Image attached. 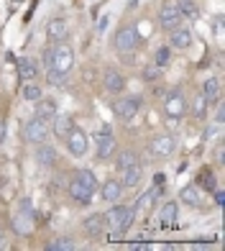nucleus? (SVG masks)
I'll return each instance as SVG.
<instances>
[{
	"label": "nucleus",
	"instance_id": "18",
	"mask_svg": "<svg viewBox=\"0 0 225 251\" xmlns=\"http://www.w3.org/2000/svg\"><path fill=\"white\" fill-rule=\"evenodd\" d=\"M64 33H67V21L64 18H51L49 24H46V39L49 41H62L64 39Z\"/></svg>",
	"mask_w": 225,
	"mask_h": 251
},
{
	"label": "nucleus",
	"instance_id": "42",
	"mask_svg": "<svg viewBox=\"0 0 225 251\" xmlns=\"http://www.w3.org/2000/svg\"><path fill=\"white\" fill-rule=\"evenodd\" d=\"M0 249H3V233H0Z\"/></svg>",
	"mask_w": 225,
	"mask_h": 251
},
{
	"label": "nucleus",
	"instance_id": "34",
	"mask_svg": "<svg viewBox=\"0 0 225 251\" xmlns=\"http://www.w3.org/2000/svg\"><path fill=\"white\" fill-rule=\"evenodd\" d=\"M159 77H161V67H156V64H146L143 67V79L146 82H156Z\"/></svg>",
	"mask_w": 225,
	"mask_h": 251
},
{
	"label": "nucleus",
	"instance_id": "23",
	"mask_svg": "<svg viewBox=\"0 0 225 251\" xmlns=\"http://www.w3.org/2000/svg\"><path fill=\"white\" fill-rule=\"evenodd\" d=\"M13 231L18 236H28L33 231V218H28V215H23V213H18L16 218H13Z\"/></svg>",
	"mask_w": 225,
	"mask_h": 251
},
{
	"label": "nucleus",
	"instance_id": "15",
	"mask_svg": "<svg viewBox=\"0 0 225 251\" xmlns=\"http://www.w3.org/2000/svg\"><path fill=\"white\" fill-rule=\"evenodd\" d=\"M82 228H85V236H90V238H100V236H103V231H105V221H103V215H100V213L87 215L85 223H82Z\"/></svg>",
	"mask_w": 225,
	"mask_h": 251
},
{
	"label": "nucleus",
	"instance_id": "17",
	"mask_svg": "<svg viewBox=\"0 0 225 251\" xmlns=\"http://www.w3.org/2000/svg\"><path fill=\"white\" fill-rule=\"evenodd\" d=\"M36 162L41 164V167H54V162H56V149L54 146H49V144H36Z\"/></svg>",
	"mask_w": 225,
	"mask_h": 251
},
{
	"label": "nucleus",
	"instance_id": "40",
	"mask_svg": "<svg viewBox=\"0 0 225 251\" xmlns=\"http://www.w3.org/2000/svg\"><path fill=\"white\" fill-rule=\"evenodd\" d=\"M215 162L223 164V144H218V149H215Z\"/></svg>",
	"mask_w": 225,
	"mask_h": 251
},
{
	"label": "nucleus",
	"instance_id": "31",
	"mask_svg": "<svg viewBox=\"0 0 225 251\" xmlns=\"http://www.w3.org/2000/svg\"><path fill=\"white\" fill-rule=\"evenodd\" d=\"M177 8L182 13V18H197V5L192 0H177Z\"/></svg>",
	"mask_w": 225,
	"mask_h": 251
},
{
	"label": "nucleus",
	"instance_id": "8",
	"mask_svg": "<svg viewBox=\"0 0 225 251\" xmlns=\"http://www.w3.org/2000/svg\"><path fill=\"white\" fill-rule=\"evenodd\" d=\"M46 136H49V126H46V121H41V118H36L33 116L26 126H23V139L28 141V144H41V141H46Z\"/></svg>",
	"mask_w": 225,
	"mask_h": 251
},
{
	"label": "nucleus",
	"instance_id": "10",
	"mask_svg": "<svg viewBox=\"0 0 225 251\" xmlns=\"http://www.w3.org/2000/svg\"><path fill=\"white\" fill-rule=\"evenodd\" d=\"M182 13H179V8H177V3H164L161 5V10H159V26L164 28V31H172V28H177V26H182Z\"/></svg>",
	"mask_w": 225,
	"mask_h": 251
},
{
	"label": "nucleus",
	"instance_id": "27",
	"mask_svg": "<svg viewBox=\"0 0 225 251\" xmlns=\"http://www.w3.org/2000/svg\"><path fill=\"white\" fill-rule=\"evenodd\" d=\"M177 202H164V208H161V226H174L177 223Z\"/></svg>",
	"mask_w": 225,
	"mask_h": 251
},
{
	"label": "nucleus",
	"instance_id": "22",
	"mask_svg": "<svg viewBox=\"0 0 225 251\" xmlns=\"http://www.w3.org/2000/svg\"><path fill=\"white\" fill-rule=\"evenodd\" d=\"M179 200L187 202V205H192V208H197L200 205V187L197 185H187L179 190Z\"/></svg>",
	"mask_w": 225,
	"mask_h": 251
},
{
	"label": "nucleus",
	"instance_id": "7",
	"mask_svg": "<svg viewBox=\"0 0 225 251\" xmlns=\"http://www.w3.org/2000/svg\"><path fill=\"white\" fill-rule=\"evenodd\" d=\"M164 110H166V116L172 118V121H179L187 113V98L182 95V90H179V87H174L172 93H166Z\"/></svg>",
	"mask_w": 225,
	"mask_h": 251
},
{
	"label": "nucleus",
	"instance_id": "5",
	"mask_svg": "<svg viewBox=\"0 0 225 251\" xmlns=\"http://www.w3.org/2000/svg\"><path fill=\"white\" fill-rule=\"evenodd\" d=\"M64 144H67V149H69V154L77 156V159H82L90 151V136H87L85 128H77V126H74L69 133H67Z\"/></svg>",
	"mask_w": 225,
	"mask_h": 251
},
{
	"label": "nucleus",
	"instance_id": "16",
	"mask_svg": "<svg viewBox=\"0 0 225 251\" xmlns=\"http://www.w3.org/2000/svg\"><path fill=\"white\" fill-rule=\"evenodd\" d=\"M51 123H54V136H56V139H62V141L67 139V133L74 128V121L69 116H59V113L51 118Z\"/></svg>",
	"mask_w": 225,
	"mask_h": 251
},
{
	"label": "nucleus",
	"instance_id": "35",
	"mask_svg": "<svg viewBox=\"0 0 225 251\" xmlns=\"http://www.w3.org/2000/svg\"><path fill=\"white\" fill-rule=\"evenodd\" d=\"M18 213L28 215V218H33V215H36V213H33V205H31V200H28V198H23V200L18 202Z\"/></svg>",
	"mask_w": 225,
	"mask_h": 251
},
{
	"label": "nucleus",
	"instance_id": "41",
	"mask_svg": "<svg viewBox=\"0 0 225 251\" xmlns=\"http://www.w3.org/2000/svg\"><path fill=\"white\" fill-rule=\"evenodd\" d=\"M223 118H225V110H223V105H218V116H215V123H223Z\"/></svg>",
	"mask_w": 225,
	"mask_h": 251
},
{
	"label": "nucleus",
	"instance_id": "29",
	"mask_svg": "<svg viewBox=\"0 0 225 251\" xmlns=\"http://www.w3.org/2000/svg\"><path fill=\"white\" fill-rule=\"evenodd\" d=\"M44 249L46 251H74V241L72 238H54V241H49Z\"/></svg>",
	"mask_w": 225,
	"mask_h": 251
},
{
	"label": "nucleus",
	"instance_id": "39",
	"mask_svg": "<svg viewBox=\"0 0 225 251\" xmlns=\"http://www.w3.org/2000/svg\"><path fill=\"white\" fill-rule=\"evenodd\" d=\"M192 249H195V251H205V249H210V244H207V241H195Z\"/></svg>",
	"mask_w": 225,
	"mask_h": 251
},
{
	"label": "nucleus",
	"instance_id": "14",
	"mask_svg": "<svg viewBox=\"0 0 225 251\" xmlns=\"http://www.w3.org/2000/svg\"><path fill=\"white\" fill-rule=\"evenodd\" d=\"M33 105H36V118H41V121H51L56 113H59L54 98H44V95H41L36 102H33Z\"/></svg>",
	"mask_w": 225,
	"mask_h": 251
},
{
	"label": "nucleus",
	"instance_id": "30",
	"mask_svg": "<svg viewBox=\"0 0 225 251\" xmlns=\"http://www.w3.org/2000/svg\"><path fill=\"white\" fill-rule=\"evenodd\" d=\"M197 182H200L197 187H205L207 192H212V190L218 187V185H215V175H212L210 169H202V172H200V177H197Z\"/></svg>",
	"mask_w": 225,
	"mask_h": 251
},
{
	"label": "nucleus",
	"instance_id": "1",
	"mask_svg": "<svg viewBox=\"0 0 225 251\" xmlns=\"http://www.w3.org/2000/svg\"><path fill=\"white\" fill-rule=\"evenodd\" d=\"M95 190H97V177H95L92 169H80L69 182V198L77 205H90L92 202Z\"/></svg>",
	"mask_w": 225,
	"mask_h": 251
},
{
	"label": "nucleus",
	"instance_id": "6",
	"mask_svg": "<svg viewBox=\"0 0 225 251\" xmlns=\"http://www.w3.org/2000/svg\"><path fill=\"white\" fill-rule=\"evenodd\" d=\"M141 102L143 98L141 95H128V98H120L112 102V113L120 118V121H133L136 118V113L141 110Z\"/></svg>",
	"mask_w": 225,
	"mask_h": 251
},
{
	"label": "nucleus",
	"instance_id": "3",
	"mask_svg": "<svg viewBox=\"0 0 225 251\" xmlns=\"http://www.w3.org/2000/svg\"><path fill=\"white\" fill-rule=\"evenodd\" d=\"M112 47L118 54H136V49L141 47V36L133 26H123L118 28L115 39H112Z\"/></svg>",
	"mask_w": 225,
	"mask_h": 251
},
{
	"label": "nucleus",
	"instance_id": "9",
	"mask_svg": "<svg viewBox=\"0 0 225 251\" xmlns=\"http://www.w3.org/2000/svg\"><path fill=\"white\" fill-rule=\"evenodd\" d=\"M95 144H97V162H105V159L112 156V151H115V144H118V141H115V136H112V131L105 126V128L95 136Z\"/></svg>",
	"mask_w": 225,
	"mask_h": 251
},
{
	"label": "nucleus",
	"instance_id": "4",
	"mask_svg": "<svg viewBox=\"0 0 225 251\" xmlns=\"http://www.w3.org/2000/svg\"><path fill=\"white\" fill-rule=\"evenodd\" d=\"M49 67H51V70L64 72V75H69V70L74 67V51H72L69 44H64V41H56V44H54Z\"/></svg>",
	"mask_w": 225,
	"mask_h": 251
},
{
	"label": "nucleus",
	"instance_id": "33",
	"mask_svg": "<svg viewBox=\"0 0 225 251\" xmlns=\"http://www.w3.org/2000/svg\"><path fill=\"white\" fill-rule=\"evenodd\" d=\"M41 95H44V93H41V87H39V85H33V82L23 85V100H28V102H36Z\"/></svg>",
	"mask_w": 225,
	"mask_h": 251
},
{
	"label": "nucleus",
	"instance_id": "21",
	"mask_svg": "<svg viewBox=\"0 0 225 251\" xmlns=\"http://www.w3.org/2000/svg\"><path fill=\"white\" fill-rule=\"evenodd\" d=\"M141 177H143L141 164H131V167L123 169V185H126V187H138L141 185Z\"/></svg>",
	"mask_w": 225,
	"mask_h": 251
},
{
	"label": "nucleus",
	"instance_id": "24",
	"mask_svg": "<svg viewBox=\"0 0 225 251\" xmlns=\"http://www.w3.org/2000/svg\"><path fill=\"white\" fill-rule=\"evenodd\" d=\"M18 72H21V79H26V82H31V79H36L39 75V64L33 59H21L18 64Z\"/></svg>",
	"mask_w": 225,
	"mask_h": 251
},
{
	"label": "nucleus",
	"instance_id": "12",
	"mask_svg": "<svg viewBox=\"0 0 225 251\" xmlns=\"http://www.w3.org/2000/svg\"><path fill=\"white\" fill-rule=\"evenodd\" d=\"M169 47L172 49H179V51H184L192 47V31H189L187 26H177L169 31Z\"/></svg>",
	"mask_w": 225,
	"mask_h": 251
},
{
	"label": "nucleus",
	"instance_id": "11",
	"mask_svg": "<svg viewBox=\"0 0 225 251\" xmlns=\"http://www.w3.org/2000/svg\"><path fill=\"white\" fill-rule=\"evenodd\" d=\"M177 149V139L172 133H156L154 141H151V151L156 156H172Z\"/></svg>",
	"mask_w": 225,
	"mask_h": 251
},
{
	"label": "nucleus",
	"instance_id": "28",
	"mask_svg": "<svg viewBox=\"0 0 225 251\" xmlns=\"http://www.w3.org/2000/svg\"><path fill=\"white\" fill-rule=\"evenodd\" d=\"M154 64H156V67H161V70L172 64V47H166V44H164V47L156 49V54H154Z\"/></svg>",
	"mask_w": 225,
	"mask_h": 251
},
{
	"label": "nucleus",
	"instance_id": "25",
	"mask_svg": "<svg viewBox=\"0 0 225 251\" xmlns=\"http://www.w3.org/2000/svg\"><path fill=\"white\" fill-rule=\"evenodd\" d=\"M189 108H192V116L197 118V121H202V118H205L207 116V100H205V95H195V100H192V105H189Z\"/></svg>",
	"mask_w": 225,
	"mask_h": 251
},
{
	"label": "nucleus",
	"instance_id": "2",
	"mask_svg": "<svg viewBox=\"0 0 225 251\" xmlns=\"http://www.w3.org/2000/svg\"><path fill=\"white\" fill-rule=\"evenodd\" d=\"M133 218H136V210L126 208V205H112V208L103 215L105 226L112 228V231H118V233H126L128 228L133 226Z\"/></svg>",
	"mask_w": 225,
	"mask_h": 251
},
{
	"label": "nucleus",
	"instance_id": "32",
	"mask_svg": "<svg viewBox=\"0 0 225 251\" xmlns=\"http://www.w3.org/2000/svg\"><path fill=\"white\" fill-rule=\"evenodd\" d=\"M46 82L51 85V87H64V82H67V75L64 72H59V70H46Z\"/></svg>",
	"mask_w": 225,
	"mask_h": 251
},
{
	"label": "nucleus",
	"instance_id": "38",
	"mask_svg": "<svg viewBox=\"0 0 225 251\" xmlns=\"http://www.w3.org/2000/svg\"><path fill=\"white\" fill-rule=\"evenodd\" d=\"M128 249H131V251H143V249H151V244H141V241H138V244H131Z\"/></svg>",
	"mask_w": 225,
	"mask_h": 251
},
{
	"label": "nucleus",
	"instance_id": "37",
	"mask_svg": "<svg viewBox=\"0 0 225 251\" xmlns=\"http://www.w3.org/2000/svg\"><path fill=\"white\" fill-rule=\"evenodd\" d=\"M212 192H215V205H220V208H223V205H225V192H223V190H218V187L212 190Z\"/></svg>",
	"mask_w": 225,
	"mask_h": 251
},
{
	"label": "nucleus",
	"instance_id": "26",
	"mask_svg": "<svg viewBox=\"0 0 225 251\" xmlns=\"http://www.w3.org/2000/svg\"><path fill=\"white\" fill-rule=\"evenodd\" d=\"M131 164H138V154L131 151V149L120 151V154H118V162H115V169H118V172H123V169L131 167Z\"/></svg>",
	"mask_w": 225,
	"mask_h": 251
},
{
	"label": "nucleus",
	"instance_id": "13",
	"mask_svg": "<svg viewBox=\"0 0 225 251\" xmlns=\"http://www.w3.org/2000/svg\"><path fill=\"white\" fill-rule=\"evenodd\" d=\"M103 85H105V90L108 93H112V95H120L123 90H126V77H123L118 70H105V77H103Z\"/></svg>",
	"mask_w": 225,
	"mask_h": 251
},
{
	"label": "nucleus",
	"instance_id": "19",
	"mask_svg": "<svg viewBox=\"0 0 225 251\" xmlns=\"http://www.w3.org/2000/svg\"><path fill=\"white\" fill-rule=\"evenodd\" d=\"M100 195H103L105 202H115V200H120V195H123V182H118V179H108L105 185H103V190H100Z\"/></svg>",
	"mask_w": 225,
	"mask_h": 251
},
{
	"label": "nucleus",
	"instance_id": "20",
	"mask_svg": "<svg viewBox=\"0 0 225 251\" xmlns=\"http://www.w3.org/2000/svg\"><path fill=\"white\" fill-rule=\"evenodd\" d=\"M202 95H205L207 105L218 102V98H220V79L218 77H207L205 82H202Z\"/></svg>",
	"mask_w": 225,
	"mask_h": 251
},
{
	"label": "nucleus",
	"instance_id": "36",
	"mask_svg": "<svg viewBox=\"0 0 225 251\" xmlns=\"http://www.w3.org/2000/svg\"><path fill=\"white\" fill-rule=\"evenodd\" d=\"M8 139V121L0 118V146H3V141Z\"/></svg>",
	"mask_w": 225,
	"mask_h": 251
}]
</instances>
